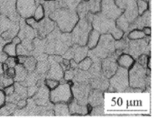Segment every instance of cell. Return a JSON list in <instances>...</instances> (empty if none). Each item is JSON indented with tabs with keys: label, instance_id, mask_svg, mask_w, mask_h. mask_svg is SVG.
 <instances>
[{
	"label": "cell",
	"instance_id": "cell-1",
	"mask_svg": "<svg viewBox=\"0 0 154 118\" xmlns=\"http://www.w3.org/2000/svg\"><path fill=\"white\" fill-rule=\"evenodd\" d=\"M48 17L54 21L61 32L64 33H71L79 20L77 12L67 8L61 0H59V5Z\"/></svg>",
	"mask_w": 154,
	"mask_h": 118
},
{
	"label": "cell",
	"instance_id": "cell-2",
	"mask_svg": "<svg viewBox=\"0 0 154 118\" xmlns=\"http://www.w3.org/2000/svg\"><path fill=\"white\" fill-rule=\"evenodd\" d=\"M128 78L131 88L136 89L138 92L150 91L151 70L147 67L135 62L128 71Z\"/></svg>",
	"mask_w": 154,
	"mask_h": 118
},
{
	"label": "cell",
	"instance_id": "cell-3",
	"mask_svg": "<svg viewBox=\"0 0 154 118\" xmlns=\"http://www.w3.org/2000/svg\"><path fill=\"white\" fill-rule=\"evenodd\" d=\"M91 26L93 29L100 33L111 34L115 40L120 39L125 34L122 30L116 26L115 20L105 16L101 12L93 15Z\"/></svg>",
	"mask_w": 154,
	"mask_h": 118
},
{
	"label": "cell",
	"instance_id": "cell-4",
	"mask_svg": "<svg viewBox=\"0 0 154 118\" xmlns=\"http://www.w3.org/2000/svg\"><path fill=\"white\" fill-rule=\"evenodd\" d=\"M115 41V39L111 34H101L96 47L89 50V57L91 60L97 59L102 60L109 56L116 51Z\"/></svg>",
	"mask_w": 154,
	"mask_h": 118
},
{
	"label": "cell",
	"instance_id": "cell-5",
	"mask_svg": "<svg viewBox=\"0 0 154 118\" xmlns=\"http://www.w3.org/2000/svg\"><path fill=\"white\" fill-rule=\"evenodd\" d=\"M92 28L91 21L90 18L88 17L80 18L71 32L73 44L86 45L89 33Z\"/></svg>",
	"mask_w": 154,
	"mask_h": 118
},
{
	"label": "cell",
	"instance_id": "cell-6",
	"mask_svg": "<svg viewBox=\"0 0 154 118\" xmlns=\"http://www.w3.org/2000/svg\"><path fill=\"white\" fill-rule=\"evenodd\" d=\"M129 87L128 70L122 67H118L115 73L109 80V92H124L127 91Z\"/></svg>",
	"mask_w": 154,
	"mask_h": 118
},
{
	"label": "cell",
	"instance_id": "cell-7",
	"mask_svg": "<svg viewBox=\"0 0 154 118\" xmlns=\"http://www.w3.org/2000/svg\"><path fill=\"white\" fill-rule=\"evenodd\" d=\"M151 36L138 40L128 39L124 53L131 55L134 59H137L142 54H150L151 51Z\"/></svg>",
	"mask_w": 154,
	"mask_h": 118
},
{
	"label": "cell",
	"instance_id": "cell-8",
	"mask_svg": "<svg viewBox=\"0 0 154 118\" xmlns=\"http://www.w3.org/2000/svg\"><path fill=\"white\" fill-rule=\"evenodd\" d=\"M73 98L72 88L68 83H60L57 88L50 92V101L53 104L58 103L68 104Z\"/></svg>",
	"mask_w": 154,
	"mask_h": 118
},
{
	"label": "cell",
	"instance_id": "cell-9",
	"mask_svg": "<svg viewBox=\"0 0 154 118\" xmlns=\"http://www.w3.org/2000/svg\"><path fill=\"white\" fill-rule=\"evenodd\" d=\"M122 53L116 51L113 54L101 60V73L106 78H110L118 70L119 66L117 63V58Z\"/></svg>",
	"mask_w": 154,
	"mask_h": 118
},
{
	"label": "cell",
	"instance_id": "cell-10",
	"mask_svg": "<svg viewBox=\"0 0 154 118\" xmlns=\"http://www.w3.org/2000/svg\"><path fill=\"white\" fill-rule=\"evenodd\" d=\"M40 0H16V11L20 17L26 19L32 16Z\"/></svg>",
	"mask_w": 154,
	"mask_h": 118
},
{
	"label": "cell",
	"instance_id": "cell-11",
	"mask_svg": "<svg viewBox=\"0 0 154 118\" xmlns=\"http://www.w3.org/2000/svg\"><path fill=\"white\" fill-rule=\"evenodd\" d=\"M73 85L72 90L73 98L79 104L87 105L89 93L91 89L89 83L75 82Z\"/></svg>",
	"mask_w": 154,
	"mask_h": 118
},
{
	"label": "cell",
	"instance_id": "cell-12",
	"mask_svg": "<svg viewBox=\"0 0 154 118\" xmlns=\"http://www.w3.org/2000/svg\"><path fill=\"white\" fill-rule=\"evenodd\" d=\"M100 12L107 17L116 21L124 10L117 5L114 0H101Z\"/></svg>",
	"mask_w": 154,
	"mask_h": 118
},
{
	"label": "cell",
	"instance_id": "cell-13",
	"mask_svg": "<svg viewBox=\"0 0 154 118\" xmlns=\"http://www.w3.org/2000/svg\"><path fill=\"white\" fill-rule=\"evenodd\" d=\"M0 14L17 21L19 15L16 11V0H0Z\"/></svg>",
	"mask_w": 154,
	"mask_h": 118
},
{
	"label": "cell",
	"instance_id": "cell-14",
	"mask_svg": "<svg viewBox=\"0 0 154 118\" xmlns=\"http://www.w3.org/2000/svg\"><path fill=\"white\" fill-rule=\"evenodd\" d=\"M56 24L50 17H44L42 20L38 21L35 27V32L38 34L39 38L44 39L48 36L55 28Z\"/></svg>",
	"mask_w": 154,
	"mask_h": 118
},
{
	"label": "cell",
	"instance_id": "cell-15",
	"mask_svg": "<svg viewBox=\"0 0 154 118\" xmlns=\"http://www.w3.org/2000/svg\"><path fill=\"white\" fill-rule=\"evenodd\" d=\"M33 100L39 106L48 105L50 102V89L44 84L39 87L38 91L33 95Z\"/></svg>",
	"mask_w": 154,
	"mask_h": 118
},
{
	"label": "cell",
	"instance_id": "cell-16",
	"mask_svg": "<svg viewBox=\"0 0 154 118\" xmlns=\"http://www.w3.org/2000/svg\"><path fill=\"white\" fill-rule=\"evenodd\" d=\"M70 115H77V116H85L90 112L92 107L90 104L82 105L78 104L74 98L68 104Z\"/></svg>",
	"mask_w": 154,
	"mask_h": 118
},
{
	"label": "cell",
	"instance_id": "cell-17",
	"mask_svg": "<svg viewBox=\"0 0 154 118\" xmlns=\"http://www.w3.org/2000/svg\"><path fill=\"white\" fill-rule=\"evenodd\" d=\"M103 91L97 89H91L89 93L88 98V104L93 107L97 105H103Z\"/></svg>",
	"mask_w": 154,
	"mask_h": 118
},
{
	"label": "cell",
	"instance_id": "cell-18",
	"mask_svg": "<svg viewBox=\"0 0 154 118\" xmlns=\"http://www.w3.org/2000/svg\"><path fill=\"white\" fill-rule=\"evenodd\" d=\"M73 50V60L77 64L84 60L88 55L89 49L86 45H79L77 44H73L72 45Z\"/></svg>",
	"mask_w": 154,
	"mask_h": 118
},
{
	"label": "cell",
	"instance_id": "cell-19",
	"mask_svg": "<svg viewBox=\"0 0 154 118\" xmlns=\"http://www.w3.org/2000/svg\"><path fill=\"white\" fill-rule=\"evenodd\" d=\"M117 63L118 66L129 70L135 63V59L127 53L123 52L117 58Z\"/></svg>",
	"mask_w": 154,
	"mask_h": 118
},
{
	"label": "cell",
	"instance_id": "cell-20",
	"mask_svg": "<svg viewBox=\"0 0 154 118\" xmlns=\"http://www.w3.org/2000/svg\"><path fill=\"white\" fill-rule=\"evenodd\" d=\"M100 36L101 33L98 32L97 31L94 29L91 30V32L89 33L87 43H86V46L88 48L89 50L96 47L98 42H99Z\"/></svg>",
	"mask_w": 154,
	"mask_h": 118
},
{
	"label": "cell",
	"instance_id": "cell-21",
	"mask_svg": "<svg viewBox=\"0 0 154 118\" xmlns=\"http://www.w3.org/2000/svg\"><path fill=\"white\" fill-rule=\"evenodd\" d=\"M15 76L14 77V82L19 83L23 82L26 79L29 71L26 69V67L22 64H17L15 67Z\"/></svg>",
	"mask_w": 154,
	"mask_h": 118
},
{
	"label": "cell",
	"instance_id": "cell-22",
	"mask_svg": "<svg viewBox=\"0 0 154 118\" xmlns=\"http://www.w3.org/2000/svg\"><path fill=\"white\" fill-rule=\"evenodd\" d=\"M54 116H70L68 104L66 103H58L54 104Z\"/></svg>",
	"mask_w": 154,
	"mask_h": 118
},
{
	"label": "cell",
	"instance_id": "cell-23",
	"mask_svg": "<svg viewBox=\"0 0 154 118\" xmlns=\"http://www.w3.org/2000/svg\"><path fill=\"white\" fill-rule=\"evenodd\" d=\"M17 45L14 44L13 42H10L4 45L2 48V51L4 53L10 57H16L17 56V51H16Z\"/></svg>",
	"mask_w": 154,
	"mask_h": 118
},
{
	"label": "cell",
	"instance_id": "cell-24",
	"mask_svg": "<svg viewBox=\"0 0 154 118\" xmlns=\"http://www.w3.org/2000/svg\"><path fill=\"white\" fill-rule=\"evenodd\" d=\"M126 35H127V38L129 40H138L143 39L146 37L142 30L137 29L129 31Z\"/></svg>",
	"mask_w": 154,
	"mask_h": 118
},
{
	"label": "cell",
	"instance_id": "cell-25",
	"mask_svg": "<svg viewBox=\"0 0 154 118\" xmlns=\"http://www.w3.org/2000/svg\"><path fill=\"white\" fill-rule=\"evenodd\" d=\"M37 60L35 57L33 56H27L26 60L24 62L23 66L26 67V69L31 72V71H34L37 65Z\"/></svg>",
	"mask_w": 154,
	"mask_h": 118
},
{
	"label": "cell",
	"instance_id": "cell-26",
	"mask_svg": "<svg viewBox=\"0 0 154 118\" xmlns=\"http://www.w3.org/2000/svg\"><path fill=\"white\" fill-rule=\"evenodd\" d=\"M152 14H151V10H147L144 12L143 14L140 15V18L141 20V24L143 27L152 26Z\"/></svg>",
	"mask_w": 154,
	"mask_h": 118
},
{
	"label": "cell",
	"instance_id": "cell-27",
	"mask_svg": "<svg viewBox=\"0 0 154 118\" xmlns=\"http://www.w3.org/2000/svg\"><path fill=\"white\" fill-rule=\"evenodd\" d=\"M32 16L37 21H39L44 19L45 16L44 5L40 4L37 5V7L35 8L34 12H33V14Z\"/></svg>",
	"mask_w": 154,
	"mask_h": 118
},
{
	"label": "cell",
	"instance_id": "cell-28",
	"mask_svg": "<svg viewBox=\"0 0 154 118\" xmlns=\"http://www.w3.org/2000/svg\"><path fill=\"white\" fill-rule=\"evenodd\" d=\"M92 63H93V61L91 59L90 57H86L78 64V67L82 70L88 71L90 69Z\"/></svg>",
	"mask_w": 154,
	"mask_h": 118
},
{
	"label": "cell",
	"instance_id": "cell-29",
	"mask_svg": "<svg viewBox=\"0 0 154 118\" xmlns=\"http://www.w3.org/2000/svg\"><path fill=\"white\" fill-rule=\"evenodd\" d=\"M137 8L139 15L143 14L145 11L149 10V4L144 0H137Z\"/></svg>",
	"mask_w": 154,
	"mask_h": 118
},
{
	"label": "cell",
	"instance_id": "cell-30",
	"mask_svg": "<svg viewBox=\"0 0 154 118\" xmlns=\"http://www.w3.org/2000/svg\"><path fill=\"white\" fill-rule=\"evenodd\" d=\"M14 83V79L5 76L4 73L0 75V88L4 89L5 87Z\"/></svg>",
	"mask_w": 154,
	"mask_h": 118
},
{
	"label": "cell",
	"instance_id": "cell-31",
	"mask_svg": "<svg viewBox=\"0 0 154 118\" xmlns=\"http://www.w3.org/2000/svg\"><path fill=\"white\" fill-rule=\"evenodd\" d=\"M60 82L59 80L54 79L47 78L44 80V85L50 90H52L55 88H57L60 85Z\"/></svg>",
	"mask_w": 154,
	"mask_h": 118
},
{
	"label": "cell",
	"instance_id": "cell-32",
	"mask_svg": "<svg viewBox=\"0 0 154 118\" xmlns=\"http://www.w3.org/2000/svg\"><path fill=\"white\" fill-rule=\"evenodd\" d=\"M104 109L103 105H97V106L93 107L90 111L91 116H103V115Z\"/></svg>",
	"mask_w": 154,
	"mask_h": 118
},
{
	"label": "cell",
	"instance_id": "cell-33",
	"mask_svg": "<svg viewBox=\"0 0 154 118\" xmlns=\"http://www.w3.org/2000/svg\"><path fill=\"white\" fill-rule=\"evenodd\" d=\"M4 63L8 67H15V66H16V65L17 64V58L15 57L8 56Z\"/></svg>",
	"mask_w": 154,
	"mask_h": 118
},
{
	"label": "cell",
	"instance_id": "cell-34",
	"mask_svg": "<svg viewBox=\"0 0 154 118\" xmlns=\"http://www.w3.org/2000/svg\"><path fill=\"white\" fill-rule=\"evenodd\" d=\"M75 74V70L72 69V68H69V69L66 70L63 73V78L66 81H73L72 79L74 77Z\"/></svg>",
	"mask_w": 154,
	"mask_h": 118
},
{
	"label": "cell",
	"instance_id": "cell-35",
	"mask_svg": "<svg viewBox=\"0 0 154 118\" xmlns=\"http://www.w3.org/2000/svg\"><path fill=\"white\" fill-rule=\"evenodd\" d=\"M3 90H4V92L5 93L6 97L11 95L15 92L14 83V84H11L10 85H8L7 87H5V88L3 89Z\"/></svg>",
	"mask_w": 154,
	"mask_h": 118
},
{
	"label": "cell",
	"instance_id": "cell-36",
	"mask_svg": "<svg viewBox=\"0 0 154 118\" xmlns=\"http://www.w3.org/2000/svg\"><path fill=\"white\" fill-rule=\"evenodd\" d=\"M25 22L27 25V26H29V27H32L33 29H35V27L36 26L37 23H38V21H37L34 19V18H33V16H31V17H29L27 18H26Z\"/></svg>",
	"mask_w": 154,
	"mask_h": 118
},
{
	"label": "cell",
	"instance_id": "cell-37",
	"mask_svg": "<svg viewBox=\"0 0 154 118\" xmlns=\"http://www.w3.org/2000/svg\"><path fill=\"white\" fill-rule=\"evenodd\" d=\"M4 74L10 78H12L14 79V77L15 76V67H8L7 70L4 71Z\"/></svg>",
	"mask_w": 154,
	"mask_h": 118
},
{
	"label": "cell",
	"instance_id": "cell-38",
	"mask_svg": "<svg viewBox=\"0 0 154 118\" xmlns=\"http://www.w3.org/2000/svg\"><path fill=\"white\" fill-rule=\"evenodd\" d=\"M6 104V95L3 89L0 88V108Z\"/></svg>",
	"mask_w": 154,
	"mask_h": 118
},
{
	"label": "cell",
	"instance_id": "cell-39",
	"mask_svg": "<svg viewBox=\"0 0 154 118\" xmlns=\"http://www.w3.org/2000/svg\"><path fill=\"white\" fill-rule=\"evenodd\" d=\"M141 30L143 31V32L146 36H151V34H152V29H151V27L146 26L143 27Z\"/></svg>",
	"mask_w": 154,
	"mask_h": 118
},
{
	"label": "cell",
	"instance_id": "cell-40",
	"mask_svg": "<svg viewBox=\"0 0 154 118\" xmlns=\"http://www.w3.org/2000/svg\"><path fill=\"white\" fill-rule=\"evenodd\" d=\"M11 42H13L14 44H15L16 45L20 44V43H21V39L18 37L17 36H16L15 37H14V38L12 39V40L11 41Z\"/></svg>",
	"mask_w": 154,
	"mask_h": 118
},
{
	"label": "cell",
	"instance_id": "cell-41",
	"mask_svg": "<svg viewBox=\"0 0 154 118\" xmlns=\"http://www.w3.org/2000/svg\"><path fill=\"white\" fill-rule=\"evenodd\" d=\"M4 73V67H3V64L0 62V75H2Z\"/></svg>",
	"mask_w": 154,
	"mask_h": 118
},
{
	"label": "cell",
	"instance_id": "cell-42",
	"mask_svg": "<svg viewBox=\"0 0 154 118\" xmlns=\"http://www.w3.org/2000/svg\"><path fill=\"white\" fill-rule=\"evenodd\" d=\"M45 2H51V1H55V0H44Z\"/></svg>",
	"mask_w": 154,
	"mask_h": 118
},
{
	"label": "cell",
	"instance_id": "cell-43",
	"mask_svg": "<svg viewBox=\"0 0 154 118\" xmlns=\"http://www.w3.org/2000/svg\"><path fill=\"white\" fill-rule=\"evenodd\" d=\"M144 1H146V2H147V3H148L149 2H150V1H152V0H144Z\"/></svg>",
	"mask_w": 154,
	"mask_h": 118
},
{
	"label": "cell",
	"instance_id": "cell-44",
	"mask_svg": "<svg viewBox=\"0 0 154 118\" xmlns=\"http://www.w3.org/2000/svg\"><path fill=\"white\" fill-rule=\"evenodd\" d=\"M83 1H84V2H88V1H90V0H83Z\"/></svg>",
	"mask_w": 154,
	"mask_h": 118
}]
</instances>
